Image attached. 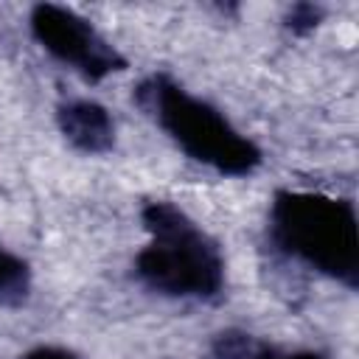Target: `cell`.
Segmentation results:
<instances>
[{"label": "cell", "mask_w": 359, "mask_h": 359, "mask_svg": "<svg viewBox=\"0 0 359 359\" xmlns=\"http://www.w3.org/2000/svg\"><path fill=\"white\" fill-rule=\"evenodd\" d=\"M149 244L135 255V275L157 294L210 300L224 289V255L219 244L174 202L151 199L140 208Z\"/></svg>", "instance_id": "6da1fadb"}, {"label": "cell", "mask_w": 359, "mask_h": 359, "mask_svg": "<svg viewBox=\"0 0 359 359\" xmlns=\"http://www.w3.org/2000/svg\"><path fill=\"white\" fill-rule=\"evenodd\" d=\"M269 238L283 255L348 289H356L359 230L353 202L283 188L269 205Z\"/></svg>", "instance_id": "7a4b0ae2"}, {"label": "cell", "mask_w": 359, "mask_h": 359, "mask_svg": "<svg viewBox=\"0 0 359 359\" xmlns=\"http://www.w3.org/2000/svg\"><path fill=\"white\" fill-rule=\"evenodd\" d=\"M137 107L196 163L227 177L252 174L264 154L222 109L188 93L165 73H151L135 87Z\"/></svg>", "instance_id": "3957f363"}, {"label": "cell", "mask_w": 359, "mask_h": 359, "mask_svg": "<svg viewBox=\"0 0 359 359\" xmlns=\"http://www.w3.org/2000/svg\"><path fill=\"white\" fill-rule=\"evenodd\" d=\"M31 36L56 62L67 65L87 81H104L126 67L123 53L81 14L56 3H39L28 17Z\"/></svg>", "instance_id": "277c9868"}, {"label": "cell", "mask_w": 359, "mask_h": 359, "mask_svg": "<svg viewBox=\"0 0 359 359\" xmlns=\"http://www.w3.org/2000/svg\"><path fill=\"white\" fill-rule=\"evenodd\" d=\"M56 123L65 140L84 154H104L115 146V118L93 98H70L59 104Z\"/></svg>", "instance_id": "5b68a950"}, {"label": "cell", "mask_w": 359, "mask_h": 359, "mask_svg": "<svg viewBox=\"0 0 359 359\" xmlns=\"http://www.w3.org/2000/svg\"><path fill=\"white\" fill-rule=\"evenodd\" d=\"M216 359H328L314 351H280L247 331H222L210 345Z\"/></svg>", "instance_id": "8992f818"}, {"label": "cell", "mask_w": 359, "mask_h": 359, "mask_svg": "<svg viewBox=\"0 0 359 359\" xmlns=\"http://www.w3.org/2000/svg\"><path fill=\"white\" fill-rule=\"evenodd\" d=\"M31 289L28 264L0 244V303H20Z\"/></svg>", "instance_id": "52a82bcc"}, {"label": "cell", "mask_w": 359, "mask_h": 359, "mask_svg": "<svg viewBox=\"0 0 359 359\" xmlns=\"http://www.w3.org/2000/svg\"><path fill=\"white\" fill-rule=\"evenodd\" d=\"M320 22H323V8L314 6V3H294V6L286 11V20H283V25H286L292 34H309V31H314Z\"/></svg>", "instance_id": "ba28073f"}, {"label": "cell", "mask_w": 359, "mask_h": 359, "mask_svg": "<svg viewBox=\"0 0 359 359\" xmlns=\"http://www.w3.org/2000/svg\"><path fill=\"white\" fill-rule=\"evenodd\" d=\"M20 359H79V356L67 348H59V345H36L28 353H22Z\"/></svg>", "instance_id": "9c48e42d"}]
</instances>
